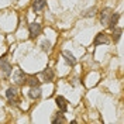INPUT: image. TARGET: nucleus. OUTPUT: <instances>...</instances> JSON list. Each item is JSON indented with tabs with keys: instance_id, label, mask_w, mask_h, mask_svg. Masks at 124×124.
<instances>
[{
	"instance_id": "obj_16",
	"label": "nucleus",
	"mask_w": 124,
	"mask_h": 124,
	"mask_svg": "<svg viewBox=\"0 0 124 124\" xmlns=\"http://www.w3.org/2000/svg\"><path fill=\"white\" fill-rule=\"evenodd\" d=\"M41 49H42L44 52H49V51H51V41L44 39V41L41 42Z\"/></svg>"
},
{
	"instance_id": "obj_8",
	"label": "nucleus",
	"mask_w": 124,
	"mask_h": 124,
	"mask_svg": "<svg viewBox=\"0 0 124 124\" xmlns=\"http://www.w3.org/2000/svg\"><path fill=\"white\" fill-rule=\"evenodd\" d=\"M118 18H120V14L118 13H111V16H110V18H108V21H107V25H108L110 30H113L114 27H117Z\"/></svg>"
},
{
	"instance_id": "obj_6",
	"label": "nucleus",
	"mask_w": 124,
	"mask_h": 124,
	"mask_svg": "<svg viewBox=\"0 0 124 124\" xmlns=\"http://www.w3.org/2000/svg\"><path fill=\"white\" fill-rule=\"evenodd\" d=\"M55 103H56L58 108L61 110L62 113H65V111L68 110V101H66V99H65L63 96H56V97H55Z\"/></svg>"
},
{
	"instance_id": "obj_13",
	"label": "nucleus",
	"mask_w": 124,
	"mask_h": 124,
	"mask_svg": "<svg viewBox=\"0 0 124 124\" xmlns=\"http://www.w3.org/2000/svg\"><path fill=\"white\" fill-rule=\"evenodd\" d=\"M28 96H30L31 99H39V96H41V89H39V86H31L30 92H28Z\"/></svg>"
},
{
	"instance_id": "obj_15",
	"label": "nucleus",
	"mask_w": 124,
	"mask_h": 124,
	"mask_svg": "<svg viewBox=\"0 0 124 124\" xmlns=\"http://www.w3.org/2000/svg\"><path fill=\"white\" fill-rule=\"evenodd\" d=\"M120 37H121V28L114 27V28H113V41L117 42V41L120 39Z\"/></svg>"
},
{
	"instance_id": "obj_9",
	"label": "nucleus",
	"mask_w": 124,
	"mask_h": 124,
	"mask_svg": "<svg viewBox=\"0 0 124 124\" xmlns=\"http://www.w3.org/2000/svg\"><path fill=\"white\" fill-rule=\"evenodd\" d=\"M111 13H113V10H111V8H108V7L103 8V10L100 11V21H101V23L107 24V21H108V18H110V16H111Z\"/></svg>"
},
{
	"instance_id": "obj_3",
	"label": "nucleus",
	"mask_w": 124,
	"mask_h": 124,
	"mask_svg": "<svg viewBox=\"0 0 124 124\" xmlns=\"http://www.w3.org/2000/svg\"><path fill=\"white\" fill-rule=\"evenodd\" d=\"M13 79H14V83L17 86H23L25 85V79H27V75L24 73L21 69H17L13 75Z\"/></svg>"
},
{
	"instance_id": "obj_11",
	"label": "nucleus",
	"mask_w": 124,
	"mask_h": 124,
	"mask_svg": "<svg viewBox=\"0 0 124 124\" xmlns=\"http://www.w3.org/2000/svg\"><path fill=\"white\" fill-rule=\"evenodd\" d=\"M51 123L52 124H65V123H68V120L65 118V116L62 114V111H61V113H56V114L52 117Z\"/></svg>"
},
{
	"instance_id": "obj_4",
	"label": "nucleus",
	"mask_w": 124,
	"mask_h": 124,
	"mask_svg": "<svg viewBox=\"0 0 124 124\" xmlns=\"http://www.w3.org/2000/svg\"><path fill=\"white\" fill-rule=\"evenodd\" d=\"M42 31V27L39 23H31L28 25V32H30V38H37Z\"/></svg>"
},
{
	"instance_id": "obj_17",
	"label": "nucleus",
	"mask_w": 124,
	"mask_h": 124,
	"mask_svg": "<svg viewBox=\"0 0 124 124\" xmlns=\"http://www.w3.org/2000/svg\"><path fill=\"white\" fill-rule=\"evenodd\" d=\"M96 14V7H90V8H87L86 11H83V17H93V16Z\"/></svg>"
},
{
	"instance_id": "obj_5",
	"label": "nucleus",
	"mask_w": 124,
	"mask_h": 124,
	"mask_svg": "<svg viewBox=\"0 0 124 124\" xmlns=\"http://www.w3.org/2000/svg\"><path fill=\"white\" fill-rule=\"evenodd\" d=\"M101 44H110V37H108L106 32H99L96 35V38L93 41V45L97 46V45H101Z\"/></svg>"
},
{
	"instance_id": "obj_7",
	"label": "nucleus",
	"mask_w": 124,
	"mask_h": 124,
	"mask_svg": "<svg viewBox=\"0 0 124 124\" xmlns=\"http://www.w3.org/2000/svg\"><path fill=\"white\" fill-rule=\"evenodd\" d=\"M46 6L45 0H32V10L34 13H39L41 10H44Z\"/></svg>"
},
{
	"instance_id": "obj_14",
	"label": "nucleus",
	"mask_w": 124,
	"mask_h": 124,
	"mask_svg": "<svg viewBox=\"0 0 124 124\" xmlns=\"http://www.w3.org/2000/svg\"><path fill=\"white\" fill-rule=\"evenodd\" d=\"M25 85L31 86H39V80L38 78L35 76V75H27V79H25Z\"/></svg>"
},
{
	"instance_id": "obj_12",
	"label": "nucleus",
	"mask_w": 124,
	"mask_h": 124,
	"mask_svg": "<svg viewBox=\"0 0 124 124\" xmlns=\"http://www.w3.org/2000/svg\"><path fill=\"white\" fill-rule=\"evenodd\" d=\"M62 55H63L65 61L68 62L70 66H75V65H76V59H75V56L70 54L69 51H62Z\"/></svg>"
},
{
	"instance_id": "obj_1",
	"label": "nucleus",
	"mask_w": 124,
	"mask_h": 124,
	"mask_svg": "<svg viewBox=\"0 0 124 124\" xmlns=\"http://www.w3.org/2000/svg\"><path fill=\"white\" fill-rule=\"evenodd\" d=\"M6 96H7L10 104H18L20 103V97H18V90L16 87H8L7 92H6Z\"/></svg>"
},
{
	"instance_id": "obj_10",
	"label": "nucleus",
	"mask_w": 124,
	"mask_h": 124,
	"mask_svg": "<svg viewBox=\"0 0 124 124\" xmlns=\"http://www.w3.org/2000/svg\"><path fill=\"white\" fill-rule=\"evenodd\" d=\"M42 76H44V80L49 83V82H52V80H54L55 73H54V70L51 69V68H46L45 70H42Z\"/></svg>"
},
{
	"instance_id": "obj_2",
	"label": "nucleus",
	"mask_w": 124,
	"mask_h": 124,
	"mask_svg": "<svg viewBox=\"0 0 124 124\" xmlns=\"http://www.w3.org/2000/svg\"><path fill=\"white\" fill-rule=\"evenodd\" d=\"M0 70H1V73H3V76L7 78L10 73H11V70H13V66H11V63L3 56V58H0Z\"/></svg>"
}]
</instances>
